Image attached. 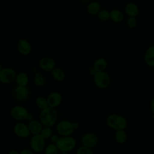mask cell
Returning a JSON list of instances; mask_svg holds the SVG:
<instances>
[{
  "mask_svg": "<svg viewBox=\"0 0 154 154\" xmlns=\"http://www.w3.org/2000/svg\"><path fill=\"white\" fill-rule=\"evenodd\" d=\"M87 12L90 14H96L100 11V4L97 1L90 2L87 8Z\"/></svg>",
  "mask_w": 154,
  "mask_h": 154,
  "instance_id": "d6986e66",
  "label": "cell"
},
{
  "mask_svg": "<svg viewBox=\"0 0 154 154\" xmlns=\"http://www.w3.org/2000/svg\"><path fill=\"white\" fill-rule=\"evenodd\" d=\"M52 133V132L51 129L49 128V127H46L42 129L40 135L43 137V138H48L51 136Z\"/></svg>",
  "mask_w": 154,
  "mask_h": 154,
  "instance_id": "83f0119b",
  "label": "cell"
},
{
  "mask_svg": "<svg viewBox=\"0 0 154 154\" xmlns=\"http://www.w3.org/2000/svg\"><path fill=\"white\" fill-rule=\"evenodd\" d=\"M39 65L43 70L49 71L55 68V63L50 58H43L40 61Z\"/></svg>",
  "mask_w": 154,
  "mask_h": 154,
  "instance_id": "5bb4252c",
  "label": "cell"
},
{
  "mask_svg": "<svg viewBox=\"0 0 154 154\" xmlns=\"http://www.w3.org/2000/svg\"><path fill=\"white\" fill-rule=\"evenodd\" d=\"M127 134L124 130L116 131L115 134V140L119 143H123L126 141Z\"/></svg>",
  "mask_w": 154,
  "mask_h": 154,
  "instance_id": "7402d4cb",
  "label": "cell"
},
{
  "mask_svg": "<svg viewBox=\"0 0 154 154\" xmlns=\"http://www.w3.org/2000/svg\"><path fill=\"white\" fill-rule=\"evenodd\" d=\"M98 139L97 136L92 133H88L85 134L81 140L83 146L88 148H91L96 145Z\"/></svg>",
  "mask_w": 154,
  "mask_h": 154,
  "instance_id": "9c48e42d",
  "label": "cell"
},
{
  "mask_svg": "<svg viewBox=\"0 0 154 154\" xmlns=\"http://www.w3.org/2000/svg\"><path fill=\"white\" fill-rule=\"evenodd\" d=\"M52 76L54 78L58 81H62L65 77V73L63 70L60 68H54L52 70Z\"/></svg>",
  "mask_w": 154,
  "mask_h": 154,
  "instance_id": "603a6c76",
  "label": "cell"
},
{
  "mask_svg": "<svg viewBox=\"0 0 154 154\" xmlns=\"http://www.w3.org/2000/svg\"><path fill=\"white\" fill-rule=\"evenodd\" d=\"M20 154H33L32 152H31L30 150H27V149H25V150H23L20 152Z\"/></svg>",
  "mask_w": 154,
  "mask_h": 154,
  "instance_id": "1f68e13d",
  "label": "cell"
},
{
  "mask_svg": "<svg viewBox=\"0 0 154 154\" xmlns=\"http://www.w3.org/2000/svg\"><path fill=\"white\" fill-rule=\"evenodd\" d=\"M76 154H93L90 148L85 146H82L78 149Z\"/></svg>",
  "mask_w": 154,
  "mask_h": 154,
  "instance_id": "f1b7e54d",
  "label": "cell"
},
{
  "mask_svg": "<svg viewBox=\"0 0 154 154\" xmlns=\"http://www.w3.org/2000/svg\"><path fill=\"white\" fill-rule=\"evenodd\" d=\"M14 131L17 136L22 138L27 137L30 132L28 126L22 123H17L14 127Z\"/></svg>",
  "mask_w": 154,
  "mask_h": 154,
  "instance_id": "30bf717a",
  "label": "cell"
},
{
  "mask_svg": "<svg viewBox=\"0 0 154 154\" xmlns=\"http://www.w3.org/2000/svg\"><path fill=\"white\" fill-rule=\"evenodd\" d=\"M12 117L17 120H30L32 119V115L28 113L26 109L21 106H16L11 110Z\"/></svg>",
  "mask_w": 154,
  "mask_h": 154,
  "instance_id": "5b68a950",
  "label": "cell"
},
{
  "mask_svg": "<svg viewBox=\"0 0 154 154\" xmlns=\"http://www.w3.org/2000/svg\"><path fill=\"white\" fill-rule=\"evenodd\" d=\"M137 19L135 17H129L127 20V24L129 28H135L137 25Z\"/></svg>",
  "mask_w": 154,
  "mask_h": 154,
  "instance_id": "f546056e",
  "label": "cell"
},
{
  "mask_svg": "<svg viewBox=\"0 0 154 154\" xmlns=\"http://www.w3.org/2000/svg\"><path fill=\"white\" fill-rule=\"evenodd\" d=\"M58 147L55 144H49L47 146L45 154H58Z\"/></svg>",
  "mask_w": 154,
  "mask_h": 154,
  "instance_id": "4316f807",
  "label": "cell"
},
{
  "mask_svg": "<svg viewBox=\"0 0 154 154\" xmlns=\"http://www.w3.org/2000/svg\"><path fill=\"white\" fill-rule=\"evenodd\" d=\"M36 105L42 109H44L48 107V102L47 99L44 98L43 97H38L35 100Z\"/></svg>",
  "mask_w": 154,
  "mask_h": 154,
  "instance_id": "cb8c5ba5",
  "label": "cell"
},
{
  "mask_svg": "<svg viewBox=\"0 0 154 154\" xmlns=\"http://www.w3.org/2000/svg\"><path fill=\"white\" fill-rule=\"evenodd\" d=\"M16 77V73L12 69L4 68L0 70V81L4 83H10Z\"/></svg>",
  "mask_w": 154,
  "mask_h": 154,
  "instance_id": "52a82bcc",
  "label": "cell"
},
{
  "mask_svg": "<svg viewBox=\"0 0 154 154\" xmlns=\"http://www.w3.org/2000/svg\"><path fill=\"white\" fill-rule=\"evenodd\" d=\"M75 125L76 123H72L67 120H63L58 123L57 129L60 135L67 137L73 132L74 128L78 127V125Z\"/></svg>",
  "mask_w": 154,
  "mask_h": 154,
  "instance_id": "8992f818",
  "label": "cell"
},
{
  "mask_svg": "<svg viewBox=\"0 0 154 154\" xmlns=\"http://www.w3.org/2000/svg\"><path fill=\"white\" fill-rule=\"evenodd\" d=\"M16 82L18 85L26 87L28 82V78L26 74L24 73H19L16 77Z\"/></svg>",
  "mask_w": 154,
  "mask_h": 154,
  "instance_id": "44dd1931",
  "label": "cell"
},
{
  "mask_svg": "<svg viewBox=\"0 0 154 154\" xmlns=\"http://www.w3.org/2000/svg\"><path fill=\"white\" fill-rule=\"evenodd\" d=\"M28 128L29 131L35 135L39 134L42 131V127L40 123L36 120L31 121L29 123Z\"/></svg>",
  "mask_w": 154,
  "mask_h": 154,
  "instance_id": "ac0fdd59",
  "label": "cell"
},
{
  "mask_svg": "<svg viewBox=\"0 0 154 154\" xmlns=\"http://www.w3.org/2000/svg\"><path fill=\"white\" fill-rule=\"evenodd\" d=\"M144 60L148 66L154 67V45L150 46L146 50L144 54Z\"/></svg>",
  "mask_w": 154,
  "mask_h": 154,
  "instance_id": "2e32d148",
  "label": "cell"
},
{
  "mask_svg": "<svg viewBox=\"0 0 154 154\" xmlns=\"http://www.w3.org/2000/svg\"><path fill=\"white\" fill-rule=\"evenodd\" d=\"M110 19L114 22H120L123 19V14L119 10H112L110 11Z\"/></svg>",
  "mask_w": 154,
  "mask_h": 154,
  "instance_id": "ffe728a7",
  "label": "cell"
},
{
  "mask_svg": "<svg viewBox=\"0 0 154 154\" xmlns=\"http://www.w3.org/2000/svg\"><path fill=\"white\" fill-rule=\"evenodd\" d=\"M150 106H151V109L152 112L154 114V98L152 99V100H151V103H150Z\"/></svg>",
  "mask_w": 154,
  "mask_h": 154,
  "instance_id": "d6a6232c",
  "label": "cell"
},
{
  "mask_svg": "<svg viewBox=\"0 0 154 154\" xmlns=\"http://www.w3.org/2000/svg\"><path fill=\"white\" fill-rule=\"evenodd\" d=\"M97 16L100 20L106 21L110 19V12L106 10H102L98 13Z\"/></svg>",
  "mask_w": 154,
  "mask_h": 154,
  "instance_id": "d4e9b609",
  "label": "cell"
},
{
  "mask_svg": "<svg viewBox=\"0 0 154 154\" xmlns=\"http://www.w3.org/2000/svg\"><path fill=\"white\" fill-rule=\"evenodd\" d=\"M76 145L75 139L69 137H64L59 139L56 143L58 150L61 152H68L72 150Z\"/></svg>",
  "mask_w": 154,
  "mask_h": 154,
  "instance_id": "277c9868",
  "label": "cell"
},
{
  "mask_svg": "<svg viewBox=\"0 0 154 154\" xmlns=\"http://www.w3.org/2000/svg\"><path fill=\"white\" fill-rule=\"evenodd\" d=\"M109 75L105 71L97 72L94 75V82L96 85L100 88H105L110 84Z\"/></svg>",
  "mask_w": 154,
  "mask_h": 154,
  "instance_id": "3957f363",
  "label": "cell"
},
{
  "mask_svg": "<svg viewBox=\"0 0 154 154\" xmlns=\"http://www.w3.org/2000/svg\"><path fill=\"white\" fill-rule=\"evenodd\" d=\"M8 154H19V153H17V152H16L15 150H11L8 153Z\"/></svg>",
  "mask_w": 154,
  "mask_h": 154,
  "instance_id": "836d02e7",
  "label": "cell"
},
{
  "mask_svg": "<svg viewBox=\"0 0 154 154\" xmlns=\"http://www.w3.org/2000/svg\"><path fill=\"white\" fill-rule=\"evenodd\" d=\"M17 49L20 54L24 55L29 54L31 52V48L29 42L24 39L20 40L17 43Z\"/></svg>",
  "mask_w": 154,
  "mask_h": 154,
  "instance_id": "4fadbf2b",
  "label": "cell"
},
{
  "mask_svg": "<svg viewBox=\"0 0 154 154\" xmlns=\"http://www.w3.org/2000/svg\"><path fill=\"white\" fill-rule=\"evenodd\" d=\"M62 97L60 93L58 92H53L51 93L47 99L48 106L51 108H55L60 105L61 102Z\"/></svg>",
  "mask_w": 154,
  "mask_h": 154,
  "instance_id": "8fae6325",
  "label": "cell"
},
{
  "mask_svg": "<svg viewBox=\"0 0 154 154\" xmlns=\"http://www.w3.org/2000/svg\"><path fill=\"white\" fill-rule=\"evenodd\" d=\"M59 138H58V137L57 136V135H52V137H51V140H52V141H53V142H54V143H57V141L59 140Z\"/></svg>",
  "mask_w": 154,
  "mask_h": 154,
  "instance_id": "4dcf8cb0",
  "label": "cell"
},
{
  "mask_svg": "<svg viewBox=\"0 0 154 154\" xmlns=\"http://www.w3.org/2000/svg\"><path fill=\"white\" fill-rule=\"evenodd\" d=\"M57 118V113L54 108L47 107L42 111L40 119L42 123L46 127H51L54 125Z\"/></svg>",
  "mask_w": 154,
  "mask_h": 154,
  "instance_id": "7a4b0ae2",
  "label": "cell"
},
{
  "mask_svg": "<svg viewBox=\"0 0 154 154\" xmlns=\"http://www.w3.org/2000/svg\"><path fill=\"white\" fill-rule=\"evenodd\" d=\"M29 94V91L26 87L18 85L14 90L15 97L19 100H25Z\"/></svg>",
  "mask_w": 154,
  "mask_h": 154,
  "instance_id": "7c38bea8",
  "label": "cell"
},
{
  "mask_svg": "<svg viewBox=\"0 0 154 154\" xmlns=\"http://www.w3.org/2000/svg\"><path fill=\"white\" fill-rule=\"evenodd\" d=\"M125 12L129 17H136L139 13L138 6L134 2H128L125 5Z\"/></svg>",
  "mask_w": 154,
  "mask_h": 154,
  "instance_id": "9a60e30c",
  "label": "cell"
},
{
  "mask_svg": "<svg viewBox=\"0 0 154 154\" xmlns=\"http://www.w3.org/2000/svg\"><path fill=\"white\" fill-rule=\"evenodd\" d=\"M31 147L35 152L42 151L45 147V138L40 134L34 135L31 140Z\"/></svg>",
  "mask_w": 154,
  "mask_h": 154,
  "instance_id": "ba28073f",
  "label": "cell"
},
{
  "mask_svg": "<svg viewBox=\"0 0 154 154\" xmlns=\"http://www.w3.org/2000/svg\"><path fill=\"white\" fill-rule=\"evenodd\" d=\"M106 66H107V62L106 60L103 58H100L97 59L94 61L93 68L96 71V72H101L105 70V69L106 67Z\"/></svg>",
  "mask_w": 154,
  "mask_h": 154,
  "instance_id": "e0dca14e",
  "label": "cell"
},
{
  "mask_svg": "<svg viewBox=\"0 0 154 154\" xmlns=\"http://www.w3.org/2000/svg\"><path fill=\"white\" fill-rule=\"evenodd\" d=\"M34 81L35 84L38 86L43 85L46 83V79L40 73H37L35 74V78Z\"/></svg>",
  "mask_w": 154,
  "mask_h": 154,
  "instance_id": "484cf974",
  "label": "cell"
},
{
  "mask_svg": "<svg viewBox=\"0 0 154 154\" xmlns=\"http://www.w3.org/2000/svg\"><path fill=\"white\" fill-rule=\"evenodd\" d=\"M106 122L109 128L116 131L124 130L127 126L126 119L124 117L116 114L109 115L106 119Z\"/></svg>",
  "mask_w": 154,
  "mask_h": 154,
  "instance_id": "6da1fadb",
  "label": "cell"
},
{
  "mask_svg": "<svg viewBox=\"0 0 154 154\" xmlns=\"http://www.w3.org/2000/svg\"><path fill=\"white\" fill-rule=\"evenodd\" d=\"M60 154H68L67 152H61Z\"/></svg>",
  "mask_w": 154,
  "mask_h": 154,
  "instance_id": "e575fe53",
  "label": "cell"
}]
</instances>
